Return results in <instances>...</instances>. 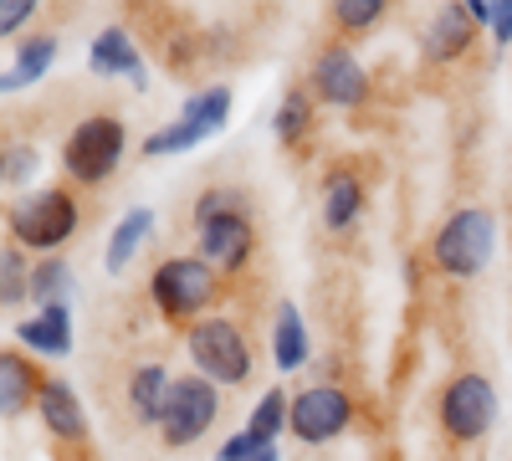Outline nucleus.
<instances>
[{
    "label": "nucleus",
    "instance_id": "27",
    "mask_svg": "<svg viewBox=\"0 0 512 461\" xmlns=\"http://www.w3.org/2000/svg\"><path fill=\"white\" fill-rule=\"evenodd\" d=\"M379 21H384V0H338V6H333V26L344 31V36L369 31Z\"/></svg>",
    "mask_w": 512,
    "mask_h": 461
},
{
    "label": "nucleus",
    "instance_id": "7",
    "mask_svg": "<svg viewBox=\"0 0 512 461\" xmlns=\"http://www.w3.org/2000/svg\"><path fill=\"white\" fill-rule=\"evenodd\" d=\"M436 426L451 446H477L497 426V390L487 374H477V369L451 374L436 395Z\"/></svg>",
    "mask_w": 512,
    "mask_h": 461
},
{
    "label": "nucleus",
    "instance_id": "15",
    "mask_svg": "<svg viewBox=\"0 0 512 461\" xmlns=\"http://www.w3.org/2000/svg\"><path fill=\"white\" fill-rule=\"evenodd\" d=\"M169 390H175V374H169L159 359H144L128 369V385H123V405L139 426H154L164 421V405H169Z\"/></svg>",
    "mask_w": 512,
    "mask_h": 461
},
{
    "label": "nucleus",
    "instance_id": "8",
    "mask_svg": "<svg viewBox=\"0 0 512 461\" xmlns=\"http://www.w3.org/2000/svg\"><path fill=\"white\" fill-rule=\"evenodd\" d=\"M216 421H221V385H210L205 374H175V390H169L164 421H159V441L169 451H185L205 441Z\"/></svg>",
    "mask_w": 512,
    "mask_h": 461
},
{
    "label": "nucleus",
    "instance_id": "14",
    "mask_svg": "<svg viewBox=\"0 0 512 461\" xmlns=\"http://www.w3.org/2000/svg\"><path fill=\"white\" fill-rule=\"evenodd\" d=\"M88 67L98 77H128L134 88L144 93L149 88V67H144V52H139V41L128 26H103L93 36V47H88Z\"/></svg>",
    "mask_w": 512,
    "mask_h": 461
},
{
    "label": "nucleus",
    "instance_id": "23",
    "mask_svg": "<svg viewBox=\"0 0 512 461\" xmlns=\"http://www.w3.org/2000/svg\"><path fill=\"white\" fill-rule=\"evenodd\" d=\"M67 292H72V267L62 257H41L31 267V298L41 308H52V303H67Z\"/></svg>",
    "mask_w": 512,
    "mask_h": 461
},
{
    "label": "nucleus",
    "instance_id": "9",
    "mask_svg": "<svg viewBox=\"0 0 512 461\" xmlns=\"http://www.w3.org/2000/svg\"><path fill=\"white\" fill-rule=\"evenodd\" d=\"M226 118H231V88H200V93L185 98V108H180L175 123H164V129H154V134L144 139V154H149V159L185 154V149L205 144L210 134H221Z\"/></svg>",
    "mask_w": 512,
    "mask_h": 461
},
{
    "label": "nucleus",
    "instance_id": "22",
    "mask_svg": "<svg viewBox=\"0 0 512 461\" xmlns=\"http://www.w3.org/2000/svg\"><path fill=\"white\" fill-rule=\"evenodd\" d=\"M313 113H318L313 88H287V93H282V103H277V118H272L277 139H282L287 149H297V144L308 139V129H313Z\"/></svg>",
    "mask_w": 512,
    "mask_h": 461
},
{
    "label": "nucleus",
    "instance_id": "4",
    "mask_svg": "<svg viewBox=\"0 0 512 461\" xmlns=\"http://www.w3.org/2000/svg\"><path fill=\"white\" fill-rule=\"evenodd\" d=\"M221 298V272L205 257H169L154 267L149 277V303L169 318V323H200L205 308Z\"/></svg>",
    "mask_w": 512,
    "mask_h": 461
},
{
    "label": "nucleus",
    "instance_id": "6",
    "mask_svg": "<svg viewBox=\"0 0 512 461\" xmlns=\"http://www.w3.org/2000/svg\"><path fill=\"white\" fill-rule=\"evenodd\" d=\"M185 349H190L195 369L205 374L210 385L236 390V385L251 380V364H256V359H251V344H246L241 323L226 318V313H205L200 323H190V328H185Z\"/></svg>",
    "mask_w": 512,
    "mask_h": 461
},
{
    "label": "nucleus",
    "instance_id": "30",
    "mask_svg": "<svg viewBox=\"0 0 512 461\" xmlns=\"http://www.w3.org/2000/svg\"><path fill=\"white\" fill-rule=\"evenodd\" d=\"M492 41H497V47H512V0H497V16H492Z\"/></svg>",
    "mask_w": 512,
    "mask_h": 461
},
{
    "label": "nucleus",
    "instance_id": "11",
    "mask_svg": "<svg viewBox=\"0 0 512 461\" xmlns=\"http://www.w3.org/2000/svg\"><path fill=\"white\" fill-rule=\"evenodd\" d=\"M313 98L328 108H364L369 103V72L354 47H323L313 57Z\"/></svg>",
    "mask_w": 512,
    "mask_h": 461
},
{
    "label": "nucleus",
    "instance_id": "13",
    "mask_svg": "<svg viewBox=\"0 0 512 461\" xmlns=\"http://www.w3.org/2000/svg\"><path fill=\"white\" fill-rule=\"evenodd\" d=\"M472 47H477V21L466 16V0L461 6H441L420 31V52H425V62H436V67L461 62Z\"/></svg>",
    "mask_w": 512,
    "mask_h": 461
},
{
    "label": "nucleus",
    "instance_id": "16",
    "mask_svg": "<svg viewBox=\"0 0 512 461\" xmlns=\"http://www.w3.org/2000/svg\"><path fill=\"white\" fill-rule=\"evenodd\" d=\"M41 380H47V374H41L21 349L0 354V415H6V421H21L26 410H36Z\"/></svg>",
    "mask_w": 512,
    "mask_h": 461
},
{
    "label": "nucleus",
    "instance_id": "10",
    "mask_svg": "<svg viewBox=\"0 0 512 461\" xmlns=\"http://www.w3.org/2000/svg\"><path fill=\"white\" fill-rule=\"evenodd\" d=\"M354 426V395L338 385H308L303 395H292V421L287 431L303 446H328Z\"/></svg>",
    "mask_w": 512,
    "mask_h": 461
},
{
    "label": "nucleus",
    "instance_id": "5",
    "mask_svg": "<svg viewBox=\"0 0 512 461\" xmlns=\"http://www.w3.org/2000/svg\"><path fill=\"white\" fill-rule=\"evenodd\" d=\"M6 226H11V241L26 246V251H57L77 236L82 226V200L77 190L57 185V190H36L26 200H16L6 211Z\"/></svg>",
    "mask_w": 512,
    "mask_h": 461
},
{
    "label": "nucleus",
    "instance_id": "21",
    "mask_svg": "<svg viewBox=\"0 0 512 461\" xmlns=\"http://www.w3.org/2000/svg\"><path fill=\"white\" fill-rule=\"evenodd\" d=\"M149 231H154V211L149 205H134L118 226H113V236H108V257H103V267L108 272H123L128 262L139 257V246L149 241Z\"/></svg>",
    "mask_w": 512,
    "mask_h": 461
},
{
    "label": "nucleus",
    "instance_id": "12",
    "mask_svg": "<svg viewBox=\"0 0 512 461\" xmlns=\"http://www.w3.org/2000/svg\"><path fill=\"white\" fill-rule=\"evenodd\" d=\"M36 415H41V426H47L52 441H62V446H82V441H88V410H82L77 390L62 380V374H47V380H41Z\"/></svg>",
    "mask_w": 512,
    "mask_h": 461
},
{
    "label": "nucleus",
    "instance_id": "28",
    "mask_svg": "<svg viewBox=\"0 0 512 461\" xmlns=\"http://www.w3.org/2000/svg\"><path fill=\"white\" fill-rule=\"evenodd\" d=\"M36 164H41V154L31 144H6V170H0V175H6V185L16 190V185H26L36 175Z\"/></svg>",
    "mask_w": 512,
    "mask_h": 461
},
{
    "label": "nucleus",
    "instance_id": "1",
    "mask_svg": "<svg viewBox=\"0 0 512 461\" xmlns=\"http://www.w3.org/2000/svg\"><path fill=\"white\" fill-rule=\"evenodd\" d=\"M190 221H195V251L226 277H236L251 257H256V226L246 216V200L226 185H210L195 195L190 205Z\"/></svg>",
    "mask_w": 512,
    "mask_h": 461
},
{
    "label": "nucleus",
    "instance_id": "29",
    "mask_svg": "<svg viewBox=\"0 0 512 461\" xmlns=\"http://www.w3.org/2000/svg\"><path fill=\"white\" fill-rule=\"evenodd\" d=\"M31 16H36V0H6L0 6V36H16Z\"/></svg>",
    "mask_w": 512,
    "mask_h": 461
},
{
    "label": "nucleus",
    "instance_id": "25",
    "mask_svg": "<svg viewBox=\"0 0 512 461\" xmlns=\"http://www.w3.org/2000/svg\"><path fill=\"white\" fill-rule=\"evenodd\" d=\"M21 298H31V267L21 257V246L11 241L6 251H0V303L16 308Z\"/></svg>",
    "mask_w": 512,
    "mask_h": 461
},
{
    "label": "nucleus",
    "instance_id": "17",
    "mask_svg": "<svg viewBox=\"0 0 512 461\" xmlns=\"http://www.w3.org/2000/svg\"><path fill=\"white\" fill-rule=\"evenodd\" d=\"M364 216V180L354 170H328L323 175V226L328 231H354Z\"/></svg>",
    "mask_w": 512,
    "mask_h": 461
},
{
    "label": "nucleus",
    "instance_id": "26",
    "mask_svg": "<svg viewBox=\"0 0 512 461\" xmlns=\"http://www.w3.org/2000/svg\"><path fill=\"white\" fill-rule=\"evenodd\" d=\"M216 461H282V456H277V441L256 436V431H236V436L221 441Z\"/></svg>",
    "mask_w": 512,
    "mask_h": 461
},
{
    "label": "nucleus",
    "instance_id": "19",
    "mask_svg": "<svg viewBox=\"0 0 512 461\" xmlns=\"http://www.w3.org/2000/svg\"><path fill=\"white\" fill-rule=\"evenodd\" d=\"M52 62H57V36H52V31H41V36H21L16 62L6 67L0 88H6V93H21V88H31L36 77H47V67H52Z\"/></svg>",
    "mask_w": 512,
    "mask_h": 461
},
{
    "label": "nucleus",
    "instance_id": "3",
    "mask_svg": "<svg viewBox=\"0 0 512 461\" xmlns=\"http://www.w3.org/2000/svg\"><path fill=\"white\" fill-rule=\"evenodd\" d=\"M128 154V123L118 113H88L72 123V134L62 144V170L72 185H103Z\"/></svg>",
    "mask_w": 512,
    "mask_h": 461
},
{
    "label": "nucleus",
    "instance_id": "24",
    "mask_svg": "<svg viewBox=\"0 0 512 461\" xmlns=\"http://www.w3.org/2000/svg\"><path fill=\"white\" fill-rule=\"evenodd\" d=\"M287 421H292V400H287V390H282V385H272L262 400L251 405V426H246V431L277 441V431H287Z\"/></svg>",
    "mask_w": 512,
    "mask_h": 461
},
{
    "label": "nucleus",
    "instance_id": "20",
    "mask_svg": "<svg viewBox=\"0 0 512 461\" xmlns=\"http://www.w3.org/2000/svg\"><path fill=\"white\" fill-rule=\"evenodd\" d=\"M272 359H277V369L308 364V323L292 303H277V313H272Z\"/></svg>",
    "mask_w": 512,
    "mask_h": 461
},
{
    "label": "nucleus",
    "instance_id": "18",
    "mask_svg": "<svg viewBox=\"0 0 512 461\" xmlns=\"http://www.w3.org/2000/svg\"><path fill=\"white\" fill-rule=\"evenodd\" d=\"M16 339L36 354H72V308L67 303L36 308L31 318L16 323Z\"/></svg>",
    "mask_w": 512,
    "mask_h": 461
},
{
    "label": "nucleus",
    "instance_id": "2",
    "mask_svg": "<svg viewBox=\"0 0 512 461\" xmlns=\"http://www.w3.org/2000/svg\"><path fill=\"white\" fill-rule=\"evenodd\" d=\"M492 251H497V216L487 205H461L431 236V267L451 282H472L487 272Z\"/></svg>",
    "mask_w": 512,
    "mask_h": 461
}]
</instances>
